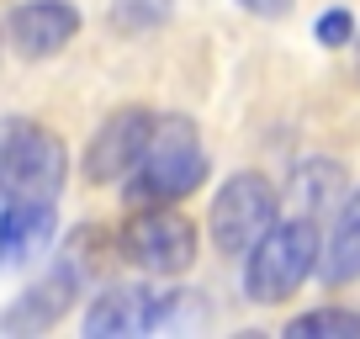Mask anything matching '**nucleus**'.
Here are the masks:
<instances>
[{"label":"nucleus","mask_w":360,"mask_h":339,"mask_svg":"<svg viewBox=\"0 0 360 339\" xmlns=\"http://www.w3.org/2000/svg\"><path fill=\"white\" fill-rule=\"evenodd\" d=\"M207 175V148L196 138L191 117H165L148 138V154L138 159V170L127 175V202L133 207H159L191 196Z\"/></svg>","instance_id":"f257e3e1"},{"label":"nucleus","mask_w":360,"mask_h":339,"mask_svg":"<svg viewBox=\"0 0 360 339\" xmlns=\"http://www.w3.org/2000/svg\"><path fill=\"white\" fill-rule=\"evenodd\" d=\"M323 260V244H318L313 217H297V223H276L255 249H249L244 265V292L255 302H286L307 276Z\"/></svg>","instance_id":"f03ea898"},{"label":"nucleus","mask_w":360,"mask_h":339,"mask_svg":"<svg viewBox=\"0 0 360 339\" xmlns=\"http://www.w3.org/2000/svg\"><path fill=\"white\" fill-rule=\"evenodd\" d=\"M69 154L48 127L11 122L0 138V202H58Z\"/></svg>","instance_id":"7ed1b4c3"},{"label":"nucleus","mask_w":360,"mask_h":339,"mask_svg":"<svg viewBox=\"0 0 360 339\" xmlns=\"http://www.w3.org/2000/svg\"><path fill=\"white\" fill-rule=\"evenodd\" d=\"M117 249H122V260H133L148 276H180L196 260V228L191 217L169 212V202L138 207L117 234Z\"/></svg>","instance_id":"20e7f679"},{"label":"nucleus","mask_w":360,"mask_h":339,"mask_svg":"<svg viewBox=\"0 0 360 339\" xmlns=\"http://www.w3.org/2000/svg\"><path fill=\"white\" fill-rule=\"evenodd\" d=\"M276 228V186L255 170L233 175L223 191L212 196V244L223 255H244Z\"/></svg>","instance_id":"39448f33"},{"label":"nucleus","mask_w":360,"mask_h":339,"mask_svg":"<svg viewBox=\"0 0 360 339\" xmlns=\"http://www.w3.org/2000/svg\"><path fill=\"white\" fill-rule=\"evenodd\" d=\"M175 313V292L159 286H112L90 302L85 313V334L90 339H127V334H148Z\"/></svg>","instance_id":"423d86ee"},{"label":"nucleus","mask_w":360,"mask_h":339,"mask_svg":"<svg viewBox=\"0 0 360 339\" xmlns=\"http://www.w3.org/2000/svg\"><path fill=\"white\" fill-rule=\"evenodd\" d=\"M154 127H159V122L143 112V106H127V112L106 117V127L90 138V148H85V175H90L96 186L133 175L138 159L148 154V138H154Z\"/></svg>","instance_id":"0eeeda50"},{"label":"nucleus","mask_w":360,"mask_h":339,"mask_svg":"<svg viewBox=\"0 0 360 339\" xmlns=\"http://www.w3.org/2000/svg\"><path fill=\"white\" fill-rule=\"evenodd\" d=\"M79 32V11L69 0H27L11 11V43L27 58H48Z\"/></svg>","instance_id":"6e6552de"},{"label":"nucleus","mask_w":360,"mask_h":339,"mask_svg":"<svg viewBox=\"0 0 360 339\" xmlns=\"http://www.w3.org/2000/svg\"><path fill=\"white\" fill-rule=\"evenodd\" d=\"M53 228V202H0V271H16L32 255H43Z\"/></svg>","instance_id":"1a4fd4ad"},{"label":"nucleus","mask_w":360,"mask_h":339,"mask_svg":"<svg viewBox=\"0 0 360 339\" xmlns=\"http://www.w3.org/2000/svg\"><path fill=\"white\" fill-rule=\"evenodd\" d=\"M75 281H79L75 265L53 271L48 281H37L27 297H16V302L0 313V328H6V334H37V328L58 324V318H64V307H69V297H75Z\"/></svg>","instance_id":"9d476101"},{"label":"nucleus","mask_w":360,"mask_h":339,"mask_svg":"<svg viewBox=\"0 0 360 339\" xmlns=\"http://www.w3.org/2000/svg\"><path fill=\"white\" fill-rule=\"evenodd\" d=\"M318 276H323L328 286L360 281V191L349 196L345 212H339L334 234H328V244H323V260H318Z\"/></svg>","instance_id":"9b49d317"},{"label":"nucleus","mask_w":360,"mask_h":339,"mask_svg":"<svg viewBox=\"0 0 360 339\" xmlns=\"http://www.w3.org/2000/svg\"><path fill=\"white\" fill-rule=\"evenodd\" d=\"M286 334L292 339H360V318L345 313V307H318V313L297 318Z\"/></svg>","instance_id":"f8f14e48"},{"label":"nucleus","mask_w":360,"mask_h":339,"mask_svg":"<svg viewBox=\"0 0 360 339\" xmlns=\"http://www.w3.org/2000/svg\"><path fill=\"white\" fill-rule=\"evenodd\" d=\"M169 16V0H117L112 6V22L122 27V32H148V27H159Z\"/></svg>","instance_id":"ddd939ff"},{"label":"nucleus","mask_w":360,"mask_h":339,"mask_svg":"<svg viewBox=\"0 0 360 339\" xmlns=\"http://www.w3.org/2000/svg\"><path fill=\"white\" fill-rule=\"evenodd\" d=\"M349 32H355L349 11H323V16H318V43L339 48V43H349Z\"/></svg>","instance_id":"4468645a"},{"label":"nucleus","mask_w":360,"mask_h":339,"mask_svg":"<svg viewBox=\"0 0 360 339\" xmlns=\"http://www.w3.org/2000/svg\"><path fill=\"white\" fill-rule=\"evenodd\" d=\"M244 11H255V16H265V22H276V16H286L292 11V0H238Z\"/></svg>","instance_id":"2eb2a0df"},{"label":"nucleus","mask_w":360,"mask_h":339,"mask_svg":"<svg viewBox=\"0 0 360 339\" xmlns=\"http://www.w3.org/2000/svg\"><path fill=\"white\" fill-rule=\"evenodd\" d=\"M355 64H360V37H355Z\"/></svg>","instance_id":"dca6fc26"}]
</instances>
